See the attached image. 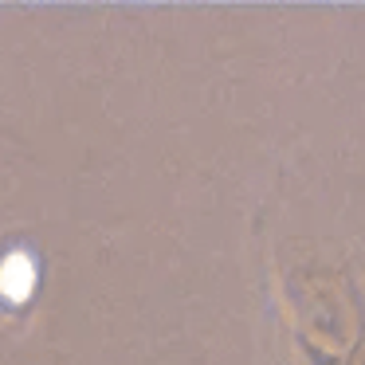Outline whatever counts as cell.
<instances>
[{"mask_svg": "<svg viewBox=\"0 0 365 365\" xmlns=\"http://www.w3.org/2000/svg\"><path fill=\"white\" fill-rule=\"evenodd\" d=\"M36 283H40V263H36L32 252L16 247L0 259V299L28 302L36 294Z\"/></svg>", "mask_w": 365, "mask_h": 365, "instance_id": "cell-1", "label": "cell"}]
</instances>
